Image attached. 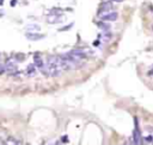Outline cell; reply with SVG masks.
<instances>
[{"instance_id": "1", "label": "cell", "mask_w": 153, "mask_h": 145, "mask_svg": "<svg viewBox=\"0 0 153 145\" xmlns=\"http://www.w3.org/2000/svg\"><path fill=\"white\" fill-rule=\"evenodd\" d=\"M111 9H113V3H111V1H104V3L101 5V7H99L98 14L102 16V14H104V13H108V12L111 11Z\"/></svg>"}, {"instance_id": "2", "label": "cell", "mask_w": 153, "mask_h": 145, "mask_svg": "<svg viewBox=\"0 0 153 145\" xmlns=\"http://www.w3.org/2000/svg\"><path fill=\"white\" fill-rule=\"evenodd\" d=\"M119 17L117 12H108V13H104L101 16V19L103 22H115Z\"/></svg>"}, {"instance_id": "3", "label": "cell", "mask_w": 153, "mask_h": 145, "mask_svg": "<svg viewBox=\"0 0 153 145\" xmlns=\"http://www.w3.org/2000/svg\"><path fill=\"white\" fill-rule=\"evenodd\" d=\"M16 70H17V64L14 63V61L9 60V61L6 62V64H5V71L10 72V74H13Z\"/></svg>"}, {"instance_id": "4", "label": "cell", "mask_w": 153, "mask_h": 145, "mask_svg": "<svg viewBox=\"0 0 153 145\" xmlns=\"http://www.w3.org/2000/svg\"><path fill=\"white\" fill-rule=\"evenodd\" d=\"M133 139H134V144L135 145H139L140 143H141V134H140L138 123H135V130H134V132H133Z\"/></svg>"}, {"instance_id": "5", "label": "cell", "mask_w": 153, "mask_h": 145, "mask_svg": "<svg viewBox=\"0 0 153 145\" xmlns=\"http://www.w3.org/2000/svg\"><path fill=\"white\" fill-rule=\"evenodd\" d=\"M26 38L30 39V41H40V39L44 38V35L35 34V32H28L26 34Z\"/></svg>"}, {"instance_id": "6", "label": "cell", "mask_w": 153, "mask_h": 145, "mask_svg": "<svg viewBox=\"0 0 153 145\" xmlns=\"http://www.w3.org/2000/svg\"><path fill=\"white\" fill-rule=\"evenodd\" d=\"M47 22H48L49 24H56V23H61V22H62V18L60 17V16H56V14H54V16L49 17Z\"/></svg>"}, {"instance_id": "7", "label": "cell", "mask_w": 153, "mask_h": 145, "mask_svg": "<svg viewBox=\"0 0 153 145\" xmlns=\"http://www.w3.org/2000/svg\"><path fill=\"white\" fill-rule=\"evenodd\" d=\"M34 64L36 65L37 68H38V69H41V68L44 65V63H43L42 58H41L38 55H35V56H34Z\"/></svg>"}, {"instance_id": "8", "label": "cell", "mask_w": 153, "mask_h": 145, "mask_svg": "<svg viewBox=\"0 0 153 145\" xmlns=\"http://www.w3.org/2000/svg\"><path fill=\"white\" fill-rule=\"evenodd\" d=\"M25 29L28 31L34 32V31H38V30H40V25H37V24H29V25H26Z\"/></svg>"}, {"instance_id": "9", "label": "cell", "mask_w": 153, "mask_h": 145, "mask_svg": "<svg viewBox=\"0 0 153 145\" xmlns=\"http://www.w3.org/2000/svg\"><path fill=\"white\" fill-rule=\"evenodd\" d=\"M98 26H99L101 29H102L103 31H109V30H110V25H109L108 23L103 22V20H102V22H101V23L98 24Z\"/></svg>"}, {"instance_id": "10", "label": "cell", "mask_w": 153, "mask_h": 145, "mask_svg": "<svg viewBox=\"0 0 153 145\" xmlns=\"http://www.w3.org/2000/svg\"><path fill=\"white\" fill-rule=\"evenodd\" d=\"M35 67H36L35 64H30V65L28 67V69H26V72H28L30 76L35 75Z\"/></svg>"}, {"instance_id": "11", "label": "cell", "mask_w": 153, "mask_h": 145, "mask_svg": "<svg viewBox=\"0 0 153 145\" xmlns=\"http://www.w3.org/2000/svg\"><path fill=\"white\" fill-rule=\"evenodd\" d=\"M5 145H18V143L16 142L14 139H12V138H10V139H7L5 142Z\"/></svg>"}, {"instance_id": "12", "label": "cell", "mask_w": 153, "mask_h": 145, "mask_svg": "<svg viewBox=\"0 0 153 145\" xmlns=\"http://www.w3.org/2000/svg\"><path fill=\"white\" fill-rule=\"evenodd\" d=\"M72 26H73V23H72V24H69V25H67V26H65V28H62V29H60L59 31H66V30H69V29L72 28Z\"/></svg>"}, {"instance_id": "13", "label": "cell", "mask_w": 153, "mask_h": 145, "mask_svg": "<svg viewBox=\"0 0 153 145\" xmlns=\"http://www.w3.org/2000/svg\"><path fill=\"white\" fill-rule=\"evenodd\" d=\"M17 60L18 61H23V60H24V56L23 55H17Z\"/></svg>"}, {"instance_id": "14", "label": "cell", "mask_w": 153, "mask_h": 145, "mask_svg": "<svg viewBox=\"0 0 153 145\" xmlns=\"http://www.w3.org/2000/svg\"><path fill=\"white\" fill-rule=\"evenodd\" d=\"M17 5V0H11V6H16Z\"/></svg>"}, {"instance_id": "15", "label": "cell", "mask_w": 153, "mask_h": 145, "mask_svg": "<svg viewBox=\"0 0 153 145\" xmlns=\"http://www.w3.org/2000/svg\"><path fill=\"white\" fill-rule=\"evenodd\" d=\"M62 140H63V143H67L68 142V137H62Z\"/></svg>"}, {"instance_id": "16", "label": "cell", "mask_w": 153, "mask_h": 145, "mask_svg": "<svg viewBox=\"0 0 153 145\" xmlns=\"http://www.w3.org/2000/svg\"><path fill=\"white\" fill-rule=\"evenodd\" d=\"M111 1H115V3H122L123 0H111Z\"/></svg>"}, {"instance_id": "17", "label": "cell", "mask_w": 153, "mask_h": 145, "mask_svg": "<svg viewBox=\"0 0 153 145\" xmlns=\"http://www.w3.org/2000/svg\"><path fill=\"white\" fill-rule=\"evenodd\" d=\"M4 4V0H0V5H3Z\"/></svg>"}, {"instance_id": "18", "label": "cell", "mask_w": 153, "mask_h": 145, "mask_svg": "<svg viewBox=\"0 0 153 145\" xmlns=\"http://www.w3.org/2000/svg\"><path fill=\"white\" fill-rule=\"evenodd\" d=\"M0 16H3V12H0Z\"/></svg>"}, {"instance_id": "19", "label": "cell", "mask_w": 153, "mask_h": 145, "mask_svg": "<svg viewBox=\"0 0 153 145\" xmlns=\"http://www.w3.org/2000/svg\"><path fill=\"white\" fill-rule=\"evenodd\" d=\"M152 138H153V137H152ZM152 142H153V140H152Z\"/></svg>"}, {"instance_id": "20", "label": "cell", "mask_w": 153, "mask_h": 145, "mask_svg": "<svg viewBox=\"0 0 153 145\" xmlns=\"http://www.w3.org/2000/svg\"><path fill=\"white\" fill-rule=\"evenodd\" d=\"M126 145H128V144H126Z\"/></svg>"}]
</instances>
